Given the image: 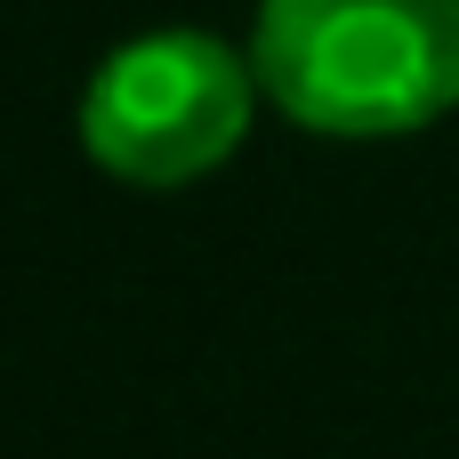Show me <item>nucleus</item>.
Here are the masks:
<instances>
[{"label":"nucleus","instance_id":"nucleus-1","mask_svg":"<svg viewBox=\"0 0 459 459\" xmlns=\"http://www.w3.org/2000/svg\"><path fill=\"white\" fill-rule=\"evenodd\" d=\"M250 65L315 137H420L459 105V0H258Z\"/></svg>","mask_w":459,"mask_h":459},{"label":"nucleus","instance_id":"nucleus-2","mask_svg":"<svg viewBox=\"0 0 459 459\" xmlns=\"http://www.w3.org/2000/svg\"><path fill=\"white\" fill-rule=\"evenodd\" d=\"M258 65L218 32L169 24L121 40L81 89V153L121 186H194L226 169L258 113Z\"/></svg>","mask_w":459,"mask_h":459}]
</instances>
